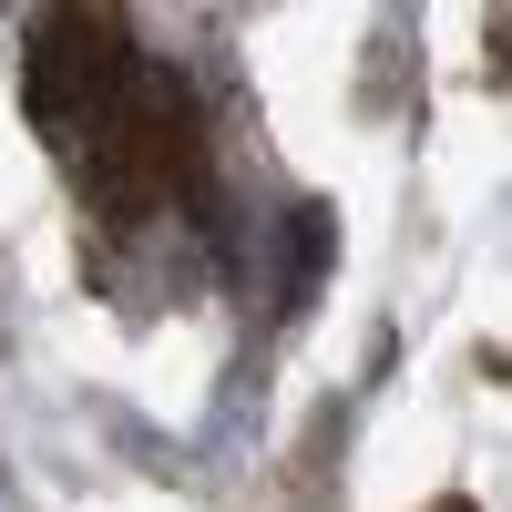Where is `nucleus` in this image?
Wrapping results in <instances>:
<instances>
[{
	"label": "nucleus",
	"mask_w": 512,
	"mask_h": 512,
	"mask_svg": "<svg viewBox=\"0 0 512 512\" xmlns=\"http://www.w3.org/2000/svg\"><path fill=\"white\" fill-rule=\"evenodd\" d=\"M431 512H482V502H431Z\"/></svg>",
	"instance_id": "2"
},
{
	"label": "nucleus",
	"mask_w": 512,
	"mask_h": 512,
	"mask_svg": "<svg viewBox=\"0 0 512 512\" xmlns=\"http://www.w3.org/2000/svg\"><path fill=\"white\" fill-rule=\"evenodd\" d=\"M31 113L72 154L103 216H154V205H205V123L185 82L144 62L123 11H52L31 31Z\"/></svg>",
	"instance_id": "1"
}]
</instances>
